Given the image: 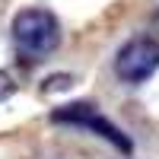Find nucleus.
<instances>
[{"mask_svg": "<svg viewBox=\"0 0 159 159\" xmlns=\"http://www.w3.org/2000/svg\"><path fill=\"white\" fill-rule=\"evenodd\" d=\"M13 42L25 57L42 61L61 45V22L48 10L29 7V10L16 13V19H13Z\"/></svg>", "mask_w": 159, "mask_h": 159, "instance_id": "f257e3e1", "label": "nucleus"}, {"mask_svg": "<svg viewBox=\"0 0 159 159\" xmlns=\"http://www.w3.org/2000/svg\"><path fill=\"white\" fill-rule=\"evenodd\" d=\"M159 70V38L153 35H137L127 45H121L115 57V73L124 83H147V80Z\"/></svg>", "mask_w": 159, "mask_h": 159, "instance_id": "f03ea898", "label": "nucleus"}, {"mask_svg": "<svg viewBox=\"0 0 159 159\" xmlns=\"http://www.w3.org/2000/svg\"><path fill=\"white\" fill-rule=\"evenodd\" d=\"M51 121H54V124H76V127H89V130H96V137L108 140L115 150L130 153V140L121 134V127L111 124L105 115H99V111H96V105H89V102H70V105H61L57 111H51Z\"/></svg>", "mask_w": 159, "mask_h": 159, "instance_id": "7ed1b4c3", "label": "nucleus"}, {"mask_svg": "<svg viewBox=\"0 0 159 159\" xmlns=\"http://www.w3.org/2000/svg\"><path fill=\"white\" fill-rule=\"evenodd\" d=\"M70 83H73V76H67V73L48 76L45 80V92H64V89H70Z\"/></svg>", "mask_w": 159, "mask_h": 159, "instance_id": "20e7f679", "label": "nucleus"}, {"mask_svg": "<svg viewBox=\"0 0 159 159\" xmlns=\"http://www.w3.org/2000/svg\"><path fill=\"white\" fill-rule=\"evenodd\" d=\"M13 92H16V80L10 70H0V102H7Z\"/></svg>", "mask_w": 159, "mask_h": 159, "instance_id": "39448f33", "label": "nucleus"}]
</instances>
